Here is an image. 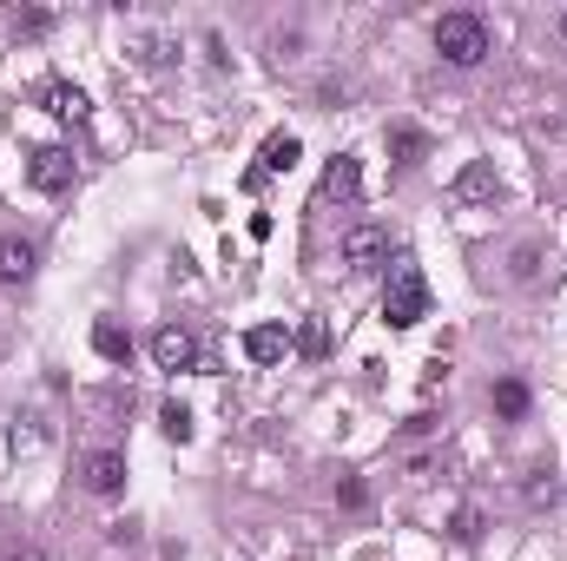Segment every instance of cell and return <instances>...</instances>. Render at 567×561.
Listing matches in <instances>:
<instances>
[{
    "mask_svg": "<svg viewBox=\"0 0 567 561\" xmlns=\"http://www.w3.org/2000/svg\"><path fill=\"white\" fill-rule=\"evenodd\" d=\"M449 535H455V541H475V535H481V515H475V509H455Z\"/></svg>",
    "mask_w": 567,
    "mask_h": 561,
    "instance_id": "cell-21",
    "label": "cell"
},
{
    "mask_svg": "<svg viewBox=\"0 0 567 561\" xmlns=\"http://www.w3.org/2000/svg\"><path fill=\"white\" fill-rule=\"evenodd\" d=\"M8 449H14V456H40V449H47V417H40V410H21L14 430H8Z\"/></svg>",
    "mask_w": 567,
    "mask_h": 561,
    "instance_id": "cell-12",
    "label": "cell"
},
{
    "mask_svg": "<svg viewBox=\"0 0 567 561\" xmlns=\"http://www.w3.org/2000/svg\"><path fill=\"white\" fill-rule=\"evenodd\" d=\"M297 158H304V139L297 132H271L265 139V173H291Z\"/></svg>",
    "mask_w": 567,
    "mask_h": 561,
    "instance_id": "cell-14",
    "label": "cell"
},
{
    "mask_svg": "<svg viewBox=\"0 0 567 561\" xmlns=\"http://www.w3.org/2000/svg\"><path fill=\"white\" fill-rule=\"evenodd\" d=\"M560 40H567V14H560Z\"/></svg>",
    "mask_w": 567,
    "mask_h": 561,
    "instance_id": "cell-26",
    "label": "cell"
},
{
    "mask_svg": "<svg viewBox=\"0 0 567 561\" xmlns=\"http://www.w3.org/2000/svg\"><path fill=\"white\" fill-rule=\"evenodd\" d=\"M27 179H34V192H66L73 186V152L66 145H34L27 152Z\"/></svg>",
    "mask_w": 567,
    "mask_h": 561,
    "instance_id": "cell-6",
    "label": "cell"
},
{
    "mask_svg": "<svg viewBox=\"0 0 567 561\" xmlns=\"http://www.w3.org/2000/svg\"><path fill=\"white\" fill-rule=\"evenodd\" d=\"M152 364L179 377V370H205V350L185 324H166V331H152Z\"/></svg>",
    "mask_w": 567,
    "mask_h": 561,
    "instance_id": "cell-3",
    "label": "cell"
},
{
    "mask_svg": "<svg viewBox=\"0 0 567 561\" xmlns=\"http://www.w3.org/2000/svg\"><path fill=\"white\" fill-rule=\"evenodd\" d=\"M389 152L402 158V166H410V158H423V152H429V139H423L416 126H389Z\"/></svg>",
    "mask_w": 567,
    "mask_h": 561,
    "instance_id": "cell-17",
    "label": "cell"
},
{
    "mask_svg": "<svg viewBox=\"0 0 567 561\" xmlns=\"http://www.w3.org/2000/svg\"><path fill=\"white\" fill-rule=\"evenodd\" d=\"M383 317H389V331H416L423 317H429V278H423L410 258H396V265H389V284H383Z\"/></svg>",
    "mask_w": 567,
    "mask_h": 561,
    "instance_id": "cell-1",
    "label": "cell"
},
{
    "mask_svg": "<svg viewBox=\"0 0 567 561\" xmlns=\"http://www.w3.org/2000/svg\"><path fill=\"white\" fill-rule=\"evenodd\" d=\"M337 496H344V509H363V502H370V489H363V483H344Z\"/></svg>",
    "mask_w": 567,
    "mask_h": 561,
    "instance_id": "cell-24",
    "label": "cell"
},
{
    "mask_svg": "<svg viewBox=\"0 0 567 561\" xmlns=\"http://www.w3.org/2000/svg\"><path fill=\"white\" fill-rule=\"evenodd\" d=\"M357 192H363V166H357V152H337L331 166H323L317 205H357Z\"/></svg>",
    "mask_w": 567,
    "mask_h": 561,
    "instance_id": "cell-5",
    "label": "cell"
},
{
    "mask_svg": "<svg viewBox=\"0 0 567 561\" xmlns=\"http://www.w3.org/2000/svg\"><path fill=\"white\" fill-rule=\"evenodd\" d=\"M495 417H502V423L528 417V383H521V377H502V383H495Z\"/></svg>",
    "mask_w": 567,
    "mask_h": 561,
    "instance_id": "cell-15",
    "label": "cell"
},
{
    "mask_svg": "<svg viewBox=\"0 0 567 561\" xmlns=\"http://www.w3.org/2000/svg\"><path fill=\"white\" fill-rule=\"evenodd\" d=\"M304 357H331V331H323V317H304L297 324V337H291Z\"/></svg>",
    "mask_w": 567,
    "mask_h": 561,
    "instance_id": "cell-16",
    "label": "cell"
},
{
    "mask_svg": "<svg viewBox=\"0 0 567 561\" xmlns=\"http://www.w3.org/2000/svg\"><path fill=\"white\" fill-rule=\"evenodd\" d=\"M271 53L278 60H297V34H271Z\"/></svg>",
    "mask_w": 567,
    "mask_h": 561,
    "instance_id": "cell-23",
    "label": "cell"
},
{
    "mask_svg": "<svg viewBox=\"0 0 567 561\" xmlns=\"http://www.w3.org/2000/svg\"><path fill=\"white\" fill-rule=\"evenodd\" d=\"M508 278H515V284H534V278H541V245H521V252L508 258Z\"/></svg>",
    "mask_w": 567,
    "mask_h": 561,
    "instance_id": "cell-20",
    "label": "cell"
},
{
    "mask_svg": "<svg viewBox=\"0 0 567 561\" xmlns=\"http://www.w3.org/2000/svg\"><path fill=\"white\" fill-rule=\"evenodd\" d=\"M455 205H489V199H502V173L489 166V158H475V166H462L455 173Z\"/></svg>",
    "mask_w": 567,
    "mask_h": 561,
    "instance_id": "cell-7",
    "label": "cell"
},
{
    "mask_svg": "<svg viewBox=\"0 0 567 561\" xmlns=\"http://www.w3.org/2000/svg\"><path fill=\"white\" fill-rule=\"evenodd\" d=\"M291 350H297V344H291L284 324H252V331H245V357H252V364H284Z\"/></svg>",
    "mask_w": 567,
    "mask_h": 561,
    "instance_id": "cell-9",
    "label": "cell"
},
{
    "mask_svg": "<svg viewBox=\"0 0 567 561\" xmlns=\"http://www.w3.org/2000/svg\"><path fill=\"white\" fill-rule=\"evenodd\" d=\"M344 265H350L357 278H363V271H383V265H389V231H383V225H350Z\"/></svg>",
    "mask_w": 567,
    "mask_h": 561,
    "instance_id": "cell-4",
    "label": "cell"
},
{
    "mask_svg": "<svg viewBox=\"0 0 567 561\" xmlns=\"http://www.w3.org/2000/svg\"><path fill=\"white\" fill-rule=\"evenodd\" d=\"M40 100H47V113L53 119H87V93H79V87H66V79H47V87H40Z\"/></svg>",
    "mask_w": 567,
    "mask_h": 561,
    "instance_id": "cell-11",
    "label": "cell"
},
{
    "mask_svg": "<svg viewBox=\"0 0 567 561\" xmlns=\"http://www.w3.org/2000/svg\"><path fill=\"white\" fill-rule=\"evenodd\" d=\"M132 53H139V60H145V66H166V47H158V40H139V47H132Z\"/></svg>",
    "mask_w": 567,
    "mask_h": 561,
    "instance_id": "cell-22",
    "label": "cell"
},
{
    "mask_svg": "<svg viewBox=\"0 0 567 561\" xmlns=\"http://www.w3.org/2000/svg\"><path fill=\"white\" fill-rule=\"evenodd\" d=\"M8 27H14L21 40H34V34H47V27H53V14H47V8H14V14H8Z\"/></svg>",
    "mask_w": 567,
    "mask_h": 561,
    "instance_id": "cell-18",
    "label": "cell"
},
{
    "mask_svg": "<svg viewBox=\"0 0 567 561\" xmlns=\"http://www.w3.org/2000/svg\"><path fill=\"white\" fill-rule=\"evenodd\" d=\"M8 561H47V548H40V541H21V548H14Z\"/></svg>",
    "mask_w": 567,
    "mask_h": 561,
    "instance_id": "cell-25",
    "label": "cell"
},
{
    "mask_svg": "<svg viewBox=\"0 0 567 561\" xmlns=\"http://www.w3.org/2000/svg\"><path fill=\"white\" fill-rule=\"evenodd\" d=\"M436 53L449 66H481L489 60V21L481 14H442L436 21Z\"/></svg>",
    "mask_w": 567,
    "mask_h": 561,
    "instance_id": "cell-2",
    "label": "cell"
},
{
    "mask_svg": "<svg viewBox=\"0 0 567 561\" xmlns=\"http://www.w3.org/2000/svg\"><path fill=\"white\" fill-rule=\"evenodd\" d=\"M158 430H166L172 443H192V410L185 404H166V410H158Z\"/></svg>",
    "mask_w": 567,
    "mask_h": 561,
    "instance_id": "cell-19",
    "label": "cell"
},
{
    "mask_svg": "<svg viewBox=\"0 0 567 561\" xmlns=\"http://www.w3.org/2000/svg\"><path fill=\"white\" fill-rule=\"evenodd\" d=\"M79 483H87L93 496H119V489H126V456H113V449H93L87 462H79Z\"/></svg>",
    "mask_w": 567,
    "mask_h": 561,
    "instance_id": "cell-8",
    "label": "cell"
},
{
    "mask_svg": "<svg viewBox=\"0 0 567 561\" xmlns=\"http://www.w3.org/2000/svg\"><path fill=\"white\" fill-rule=\"evenodd\" d=\"M40 265V252L27 245V238H0V284H27Z\"/></svg>",
    "mask_w": 567,
    "mask_h": 561,
    "instance_id": "cell-10",
    "label": "cell"
},
{
    "mask_svg": "<svg viewBox=\"0 0 567 561\" xmlns=\"http://www.w3.org/2000/svg\"><path fill=\"white\" fill-rule=\"evenodd\" d=\"M93 350H100L106 364H119V370H126V357H132V337L113 324V317H100V324H93Z\"/></svg>",
    "mask_w": 567,
    "mask_h": 561,
    "instance_id": "cell-13",
    "label": "cell"
}]
</instances>
